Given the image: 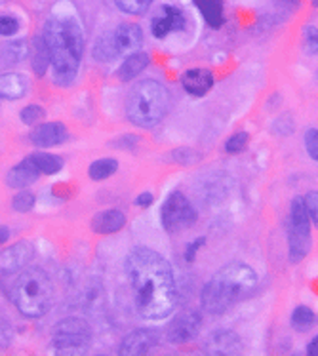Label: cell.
Returning <instances> with one entry per match:
<instances>
[{
    "mask_svg": "<svg viewBox=\"0 0 318 356\" xmlns=\"http://www.w3.org/2000/svg\"><path fill=\"white\" fill-rule=\"evenodd\" d=\"M257 275L252 267L244 263H231L217 270L212 280L204 286L202 309L210 314H223L229 311L234 301H239L255 288Z\"/></svg>",
    "mask_w": 318,
    "mask_h": 356,
    "instance_id": "3",
    "label": "cell"
},
{
    "mask_svg": "<svg viewBox=\"0 0 318 356\" xmlns=\"http://www.w3.org/2000/svg\"><path fill=\"white\" fill-rule=\"evenodd\" d=\"M160 219H162V225L168 233H177V231L195 225L196 211L193 204L189 202V198L183 193L175 191L166 198V202L162 204Z\"/></svg>",
    "mask_w": 318,
    "mask_h": 356,
    "instance_id": "9",
    "label": "cell"
},
{
    "mask_svg": "<svg viewBox=\"0 0 318 356\" xmlns=\"http://www.w3.org/2000/svg\"><path fill=\"white\" fill-rule=\"evenodd\" d=\"M183 27H185V15H183V12H181L180 8L168 6V4L160 8V12L152 17L151 22V31L157 38L168 37L170 33L181 31Z\"/></svg>",
    "mask_w": 318,
    "mask_h": 356,
    "instance_id": "12",
    "label": "cell"
},
{
    "mask_svg": "<svg viewBox=\"0 0 318 356\" xmlns=\"http://www.w3.org/2000/svg\"><path fill=\"white\" fill-rule=\"evenodd\" d=\"M116 170H118V162L115 159L95 160L90 166V177L94 181H103V179H107V177L115 174Z\"/></svg>",
    "mask_w": 318,
    "mask_h": 356,
    "instance_id": "24",
    "label": "cell"
},
{
    "mask_svg": "<svg viewBox=\"0 0 318 356\" xmlns=\"http://www.w3.org/2000/svg\"><path fill=\"white\" fill-rule=\"evenodd\" d=\"M315 320H317V316H315V313L309 307H297L296 311L292 313V326L297 332H301V334L309 332L315 326Z\"/></svg>",
    "mask_w": 318,
    "mask_h": 356,
    "instance_id": "25",
    "label": "cell"
},
{
    "mask_svg": "<svg viewBox=\"0 0 318 356\" xmlns=\"http://www.w3.org/2000/svg\"><path fill=\"white\" fill-rule=\"evenodd\" d=\"M40 177V170L36 168V164L31 159H25L19 162L17 166H14L6 175V183L14 189H25Z\"/></svg>",
    "mask_w": 318,
    "mask_h": 356,
    "instance_id": "17",
    "label": "cell"
},
{
    "mask_svg": "<svg viewBox=\"0 0 318 356\" xmlns=\"http://www.w3.org/2000/svg\"><path fill=\"white\" fill-rule=\"evenodd\" d=\"M305 44L312 54H318V29L317 27H307L305 29Z\"/></svg>",
    "mask_w": 318,
    "mask_h": 356,
    "instance_id": "34",
    "label": "cell"
},
{
    "mask_svg": "<svg viewBox=\"0 0 318 356\" xmlns=\"http://www.w3.org/2000/svg\"><path fill=\"white\" fill-rule=\"evenodd\" d=\"M143 40V33L139 29L136 23H122L116 29L107 31L105 35L95 40L94 46V59L102 61V63H109L113 59L122 58V56H130L136 54Z\"/></svg>",
    "mask_w": 318,
    "mask_h": 356,
    "instance_id": "6",
    "label": "cell"
},
{
    "mask_svg": "<svg viewBox=\"0 0 318 356\" xmlns=\"http://www.w3.org/2000/svg\"><path fill=\"white\" fill-rule=\"evenodd\" d=\"M154 0H115V4L126 14H143L147 8L151 6Z\"/></svg>",
    "mask_w": 318,
    "mask_h": 356,
    "instance_id": "26",
    "label": "cell"
},
{
    "mask_svg": "<svg viewBox=\"0 0 318 356\" xmlns=\"http://www.w3.org/2000/svg\"><path fill=\"white\" fill-rule=\"evenodd\" d=\"M204 242H206V240H204V238L195 240V242H193V244H191V246H189L187 250H185V259H187V261H195L196 252H198V250L202 248Z\"/></svg>",
    "mask_w": 318,
    "mask_h": 356,
    "instance_id": "35",
    "label": "cell"
},
{
    "mask_svg": "<svg viewBox=\"0 0 318 356\" xmlns=\"http://www.w3.org/2000/svg\"><path fill=\"white\" fill-rule=\"evenodd\" d=\"M33 162L36 164V168L40 170V174L54 175L61 172L63 168V160L59 159L58 154H48V153H35L29 156Z\"/></svg>",
    "mask_w": 318,
    "mask_h": 356,
    "instance_id": "23",
    "label": "cell"
},
{
    "mask_svg": "<svg viewBox=\"0 0 318 356\" xmlns=\"http://www.w3.org/2000/svg\"><path fill=\"white\" fill-rule=\"evenodd\" d=\"M307 355H311V356H318V335L312 339L309 345H307Z\"/></svg>",
    "mask_w": 318,
    "mask_h": 356,
    "instance_id": "38",
    "label": "cell"
},
{
    "mask_svg": "<svg viewBox=\"0 0 318 356\" xmlns=\"http://www.w3.org/2000/svg\"><path fill=\"white\" fill-rule=\"evenodd\" d=\"M248 145V134L246 131H239V134H234L229 138V141L225 143V151L231 154H239L242 153Z\"/></svg>",
    "mask_w": 318,
    "mask_h": 356,
    "instance_id": "28",
    "label": "cell"
},
{
    "mask_svg": "<svg viewBox=\"0 0 318 356\" xmlns=\"http://www.w3.org/2000/svg\"><path fill=\"white\" fill-rule=\"evenodd\" d=\"M92 343V330L80 318H65L58 322L51 332V345L58 355H82Z\"/></svg>",
    "mask_w": 318,
    "mask_h": 356,
    "instance_id": "7",
    "label": "cell"
},
{
    "mask_svg": "<svg viewBox=\"0 0 318 356\" xmlns=\"http://www.w3.org/2000/svg\"><path fill=\"white\" fill-rule=\"evenodd\" d=\"M305 147H307L309 156L318 162V130L307 131V136H305Z\"/></svg>",
    "mask_w": 318,
    "mask_h": 356,
    "instance_id": "32",
    "label": "cell"
},
{
    "mask_svg": "<svg viewBox=\"0 0 318 356\" xmlns=\"http://www.w3.org/2000/svg\"><path fill=\"white\" fill-rule=\"evenodd\" d=\"M25 54H27V48L23 42H12L6 46V56L12 59V63H17L19 59L25 58Z\"/></svg>",
    "mask_w": 318,
    "mask_h": 356,
    "instance_id": "33",
    "label": "cell"
},
{
    "mask_svg": "<svg viewBox=\"0 0 318 356\" xmlns=\"http://www.w3.org/2000/svg\"><path fill=\"white\" fill-rule=\"evenodd\" d=\"M195 4L200 10V14L206 19V23L217 29L225 23L223 15V0H195Z\"/></svg>",
    "mask_w": 318,
    "mask_h": 356,
    "instance_id": "21",
    "label": "cell"
},
{
    "mask_svg": "<svg viewBox=\"0 0 318 356\" xmlns=\"http://www.w3.org/2000/svg\"><path fill=\"white\" fill-rule=\"evenodd\" d=\"M27 94V80L19 73L0 74V102L2 99H19Z\"/></svg>",
    "mask_w": 318,
    "mask_h": 356,
    "instance_id": "19",
    "label": "cell"
},
{
    "mask_svg": "<svg viewBox=\"0 0 318 356\" xmlns=\"http://www.w3.org/2000/svg\"><path fill=\"white\" fill-rule=\"evenodd\" d=\"M69 139V131L61 122H44L38 124L31 131V141L36 147H56L65 143Z\"/></svg>",
    "mask_w": 318,
    "mask_h": 356,
    "instance_id": "14",
    "label": "cell"
},
{
    "mask_svg": "<svg viewBox=\"0 0 318 356\" xmlns=\"http://www.w3.org/2000/svg\"><path fill=\"white\" fill-rule=\"evenodd\" d=\"M46 46L50 50L51 79L59 86H69L79 74L84 35L74 15L51 14L44 25L42 33Z\"/></svg>",
    "mask_w": 318,
    "mask_h": 356,
    "instance_id": "2",
    "label": "cell"
},
{
    "mask_svg": "<svg viewBox=\"0 0 318 356\" xmlns=\"http://www.w3.org/2000/svg\"><path fill=\"white\" fill-rule=\"evenodd\" d=\"M8 238H10V231H8V227H0V244H4Z\"/></svg>",
    "mask_w": 318,
    "mask_h": 356,
    "instance_id": "39",
    "label": "cell"
},
{
    "mask_svg": "<svg viewBox=\"0 0 318 356\" xmlns=\"http://www.w3.org/2000/svg\"><path fill=\"white\" fill-rule=\"evenodd\" d=\"M31 59H33V71H35L38 76H42V74L48 71V67H50V50H48V46H46V40H44L42 35L36 37L35 42H33Z\"/></svg>",
    "mask_w": 318,
    "mask_h": 356,
    "instance_id": "22",
    "label": "cell"
},
{
    "mask_svg": "<svg viewBox=\"0 0 318 356\" xmlns=\"http://www.w3.org/2000/svg\"><path fill=\"white\" fill-rule=\"evenodd\" d=\"M33 206H35V195L29 191H22L19 195H15L14 202H12V208L19 213H27L29 210H33Z\"/></svg>",
    "mask_w": 318,
    "mask_h": 356,
    "instance_id": "27",
    "label": "cell"
},
{
    "mask_svg": "<svg viewBox=\"0 0 318 356\" xmlns=\"http://www.w3.org/2000/svg\"><path fill=\"white\" fill-rule=\"evenodd\" d=\"M138 313L147 320L166 318L177 303L170 263L149 248L132 250L124 263Z\"/></svg>",
    "mask_w": 318,
    "mask_h": 356,
    "instance_id": "1",
    "label": "cell"
},
{
    "mask_svg": "<svg viewBox=\"0 0 318 356\" xmlns=\"http://www.w3.org/2000/svg\"><path fill=\"white\" fill-rule=\"evenodd\" d=\"M33 255H35V248L31 246V242L27 240H22L0 254V270L4 275H15L29 265Z\"/></svg>",
    "mask_w": 318,
    "mask_h": 356,
    "instance_id": "11",
    "label": "cell"
},
{
    "mask_svg": "<svg viewBox=\"0 0 318 356\" xmlns=\"http://www.w3.org/2000/svg\"><path fill=\"white\" fill-rule=\"evenodd\" d=\"M181 86L187 94L202 97L214 86V73L208 69H189L181 74Z\"/></svg>",
    "mask_w": 318,
    "mask_h": 356,
    "instance_id": "16",
    "label": "cell"
},
{
    "mask_svg": "<svg viewBox=\"0 0 318 356\" xmlns=\"http://www.w3.org/2000/svg\"><path fill=\"white\" fill-rule=\"evenodd\" d=\"M124 225H126V218L120 210L100 211L92 219V231L95 234L118 233Z\"/></svg>",
    "mask_w": 318,
    "mask_h": 356,
    "instance_id": "18",
    "label": "cell"
},
{
    "mask_svg": "<svg viewBox=\"0 0 318 356\" xmlns=\"http://www.w3.org/2000/svg\"><path fill=\"white\" fill-rule=\"evenodd\" d=\"M10 299L14 301L15 309L27 316L38 318L50 311L54 301V286L50 277L38 267L23 269L15 273V278L10 286Z\"/></svg>",
    "mask_w": 318,
    "mask_h": 356,
    "instance_id": "4",
    "label": "cell"
},
{
    "mask_svg": "<svg viewBox=\"0 0 318 356\" xmlns=\"http://www.w3.org/2000/svg\"><path fill=\"white\" fill-rule=\"evenodd\" d=\"M159 343V335L152 330H136L132 332L120 345V355L122 356H141L151 353Z\"/></svg>",
    "mask_w": 318,
    "mask_h": 356,
    "instance_id": "13",
    "label": "cell"
},
{
    "mask_svg": "<svg viewBox=\"0 0 318 356\" xmlns=\"http://www.w3.org/2000/svg\"><path fill=\"white\" fill-rule=\"evenodd\" d=\"M136 204H138V206H141V208H143V206H151L152 195L151 193H143V195H139L138 200H136Z\"/></svg>",
    "mask_w": 318,
    "mask_h": 356,
    "instance_id": "37",
    "label": "cell"
},
{
    "mask_svg": "<svg viewBox=\"0 0 318 356\" xmlns=\"http://www.w3.org/2000/svg\"><path fill=\"white\" fill-rule=\"evenodd\" d=\"M147 65H149V56L143 54V51H136V54H130L128 58L124 59L116 76L122 82H128V80L136 79Z\"/></svg>",
    "mask_w": 318,
    "mask_h": 356,
    "instance_id": "20",
    "label": "cell"
},
{
    "mask_svg": "<svg viewBox=\"0 0 318 356\" xmlns=\"http://www.w3.org/2000/svg\"><path fill=\"white\" fill-rule=\"evenodd\" d=\"M19 118H22L23 124H29V126H33V124H38L40 120H42L44 109L40 107V105H27V107L19 113Z\"/></svg>",
    "mask_w": 318,
    "mask_h": 356,
    "instance_id": "29",
    "label": "cell"
},
{
    "mask_svg": "<svg viewBox=\"0 0 318 356\" xmlns=\"http://www.w3.org/2000/svg\"><path fill=\"white\" fill-rule=\"evenodd\" d=\"M170 107V94L166 86L157 80H141L132 88L128 102H126V115L132 124L139 128H152L166 117Z\"/></svg>",
    "mask_w": 318,
    "mask_h": 356,
    "instance_id": "5",
    "label": "cell"
},
{
    "mask_svg": "<svg viewBox=\"0 0 318 356\" xmlns=\"http://www.w3.org/2000/svg\"><path fill=\"white\" fill-rule=\"evenodd\" d=\"M204 349L208 355H239L242 350V343L237 334L227 330H217L204 343Z\"/></svg>",
    "mask_w": 318,
    "mask_h": 356,
    "instance_id": "15",
    "label": "cell"
},
{
    "mask_svg": "<svg viewBox=\"0 0 318 356\" xmlns=\"http://www.w3.org/2000/svg\"><path fill=\"white\" fill-rule=\"evenodd\" d=\"M288 244H289V261H303L307 254L311 252V219L307 216L303 206V198L296 197L292 200L289 208V225H288Z\"/></svg>",
    "mask_w": 318,
    "mask_h": 356,
    "instance_id": "8",
    "label": "cell"
},
{
    "mask_svg": "<svg viewBox=\"0 0 318 356\" xmlns=\"http://www.w3.org/2000/svg\"><path fill=\"white\" fill-rule=\"evenodd\" d=\"M202 327V318L196 311H185L180 316H175V320L168 326L166 339L172 345H183L195 339L198 332Z\"/></svg>",
    "mask_w": 318,
    "mask_h": 356,
    "instance_id": "10",
    "label": "cell"
},
{
    "mask_svg": "<svg viewBox=\"0 0 318 356\" xmlns=\"http://www.w3.org/2000/svg\"><path fill=\"white\" fill-rule=\"evenodd\" d=\"M303 206L307 216L311 219V223L318 227V191H311L307 197L303 198Z\"/></svg>",
    "mask_w": 318,
    "mask_h": 356,
    "instance_id": "31",
    "label": "cell"
},
{
    "mask_svg": "<svg viewBox=\"0 0 318 356\" xmlns=\"http://www.w3.org/2000/svg\"><path fill=\"white\" fill-rule=\"evenodd\" d=\"M315 4H317V6H318V0H315Z\"/></svg>",
    "mask_w": 318,
    "mask_h": 356,
    "instance_id": "40",
    "label": "cell"
},
{
    "mask_svg": "<svg viewBox=\"0 0 318 356\" xmlns=\"http://www.w3.org/2000/svg\"><path fill=\"white\" fill-rule=\"evenodd\" d=\"M19 31V19L14 15H0V37H14Z\"/></svg>",
    "mask_w": 318,
    "mask_h": 356,
    "instance_id": "30",
    "label": "cell"
},
{
    "mask_svg": "<svg viewBox=\"0 0 318 356\" xmlns=\"http://www.w3.org/2000/svg\"><path fill=\"white\" fill-rule=\"evenodd\" d=\"M12 343V330L6 324H0V347H8Z\"/></svg>",
    "mask_w": 318,
    "mask_h": 356,
    "instance_id": "36",
    "label": "cell"
}]
</instances>
